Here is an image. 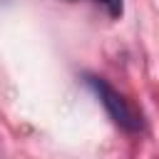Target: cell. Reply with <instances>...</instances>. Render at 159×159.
<instances>
[{"label": "cell", "instance_id": "obj_1", "mask_svg": "<svg viewBox=\"0 0 159 159\" xmlns=\"http://www.w3.org/2000/svg\"><path fill=\"white\" fill-rule=\"evenodd\" d=\"M87 84H89L92 92L99 97L102 107L107 109L109 119H112L117 127H122L124 132H139V129H142V114L129 104V99H127L124 94H119L112 84H107L102 77H94V75L87 77Z\"/></svg>", "mask_w": 159, "mask_h": 159}, {"label": "cell", "instance_id": "obj_2", "mask_svg": "<svg viewBox=\"0 0 159 159\" xmlns=\"http://www.w3.org/2000/svg\"><path fill=\"white\" fill-rule=\"evenodd\" d=\"M97 5H102L104 10H107V15L109 17H119L122 15V10H124V0H94Z\"/></svg>", "mask_w": 159, "mask_h": 159}]
</instances>
